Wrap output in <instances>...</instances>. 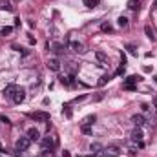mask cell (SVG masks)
<instances>
[{"label": "cell", "mask_w": 157, "mask_h": 157, "mask_svg": "<svg viewBox=\"0 0 157 157\" xmlns=\"http://www.w3.org/2000/svg\"><path fill=\"white\" fill-rule=\"evenodd\" d=\"M154 7H155V9H157V0H155V2H154Z\"/></svg>", "instance_id": "836d02e7"}, {"label": "cell", "mask_w": 157, "mask_h": 157, "mask_svg": "<svg viewBox=\"0 0 157 157\" xmlns=\"http://www.w3.org/2000/svg\"><path fill=\"white\" fill-rule=\"evenodd\" d=\"M139 80H143V77H139V75H130V77L124 79V86H135Z\"/></svg>", "instance_id": "8992f818"}, {"label": "cell", "mask_w": 157, "mask_h": 157, "mask_svg": "<svg viewBox=\"0 0 157 157\" xmlns=\"http://www.w3.org/2000/svg\"><path fill=\"white\" fill-rule=\"evenodd\" d=\"M29 145H31L29 137H20V139H16L15 148H16V152H26V150L29 148Z\"/></svg>", "instance_id": "6da1fadb"}, {"label": "cell", "mask_w": 157, "mask_h": 157, "mask_svg": "<svg viewBox=\"0 0 157 157\" xmlns=\"http://www.w3.org/2000/svg\"><path fill=\"white\" fill-rule=\"evenodd\" d=\"M0 157H2V155H0Z\"/></svg>", "instance_id": "8d00e7d4"}, {"label": "cell", "mask_w": 157, "mask_h": 157, "mask_svg": "<svg viewBox=\"0 0 157 157\" xmlns=\"http://www.w3.org/2000/svg\"><path fill=\"white\" fill-rule=\"evenodd\" d=\"M97 157H102V155H99V154H97Z\"/></svg>", "instance_id": "d590c367"}, {"label": "cell", "mask_w": 157, "mask_h": 157, "mask_svg": "<svg viewBox=\"0 0 157 157\" xmlns=\"http://www.w3.org/2000/svg\"><path fill=\"white\" fill-rule=\"evenodd\" d=\"M66 68H68V73H70V75H75V73L79 71V64H77V62H68Z\"/></svg>", "instance_id": "9a60e30c"}, {"label": "cell", "mask_w": 157, "mask_h": 157, "mask_svg": "<svg viewBox=\"0 0 157 157\" xmlns=\"http://www.w3.org/2000/svg\"><path fill=\"white\" fill-rule=\"evenodd\" d=\"M15 91H16V86H15V84H9V86L4 90V97H11V99H13Z\"/></svg>", "instance_id": "5bb4252c"}, {"label": "cell", "mask_w": 157, "mask_h": 157, "mask_svg": "<svg viewBox=\"0 0 157 157\" xmlns=\"http://www.w3.org/2000/svg\"><path fill=\"white\" fill-rule=\"evenodd\" d=\"M132 123L137 126V128H141V126H145V123H146V119L141 115V113H135V115H132Z\"/></svg>", "instance_id": "52a82bcc"}, {"label": "cell", "mask_w": 157, "mask_h": 157, "mask_svg": "<svg viewBox=\"0 0 157 157\" xmlns=\"http://www.w3.org/2000/svg\"><path fill=\"white\" fill-rule=\"evenodd\" d=\"M24 99H26V90H24V88H16V91H15V95H13V101H15L16 104H20V102H24Z\"/></svg>", "instance_id": "5b68a950"}, {"label": "cell", "mask_w": 157, "mask_h": 157, "mask_svg": "<svg viewBox=\"0 0 157 157\" xmlns=\"http://www.w3.org/2000/svg\"><path fill=\"white\" fill-rule=\"evenodd\" d=\"M0 123H5V124H9L11 121H9V119H7L5 115H0Z\"/></svg>", "instance_id": "f1b7e54d"}, {"label": "cell", "mask_w": 157, "mask_h": 157, "mask_svg": "<svg viewBox=\"0 0 157 157\" xmlns=\"http://www.w3.org/2000/svg\"><path fill=\"white\" fill-rule=\"evenodd\" d=\"M108 80H110V77H108V75H104V77H101V80H99V86H104V84H106Z\"/></svg>", "instance_id": "4316f807"}, {"label": "cell", "mask_w": 157, "mask_h": 157, "mask_svg": "<svg viewBox=\"0 0 157 157\" xmlns=\"http://www.w3.org/2000/svg\"><path fill=\"white\" fill-rule=\"evenodd\" d=\"M82 2H84L86 7H95L97 5V0H82Z\"/></svg>", "instance_id": "484cf974"}, {"label": "cell", "mask_w": 157, "mask_h": 157, "mask_svg": "<svg viewBox=\"0 0 157 157\" xmlns=\"http://www.w3.org/2000/svg\"><path fill=\"white\" fill-rule=\"evenodd\" d=\"M126 49H128V53H130V55H135V57H137V49H135V46H134V44H126Z\"/></svg>", "instance_id": "cb8c5ba5"}, {"label": "cell", "mask_w": 157, "mask_h": 157, "mask_svg": "<svg viewBox=\"0 0 157 157\" xmlns=\"http://www.w3.org/2000/svg\"><path fill=\"white\" fill-rule=\"evenodd\" d=\"M31 119L33 121H40V123H48L49 121V113H46V112H35V113H31Z\"/></svg>", "instance_id": "3957f363"}, {"label": "cell", "mask_w": 157, "mask_h": 157, "mask_svg": "<svg viewBox=\"0 0 157 157\" xmlns=\"http://www.w3.org/2000/svg\"><path fill=\"white\" fill-rule=\"evenodd\" d=\"M62 157H71V155H70V152H66V150H64V152H62Z\"/></svg>", "instance_id": "d6a6232c"}, {"label": "cell", "mask_w": 157, "mask_h": 157, "mask_svg": "<svg viewBox=\"0 0 157 157\" xmlns=\"http://www.w3.org/2000/svg\"><path fill=\"white\" fill-rule=\"evenodd\" d=\"M101 29H102L104 33H113V27H112V24H110V22H104V24L101 26Z\"/></svg>", "instance_id": "ffe728a7"}, {"label": "cell", "mask_w": 157, "mask_h": 157, "mask_svg": "<svg viewBox=\"0 0 157 157\" xmlns=\"http://www.w3.org/2000/svg\"><path fill=\"white\" fill-rule=\"evenodd\" d=\"M48 68H49L51 71H60V62H59V59H49V60H48Z\"/></svg>", "instance_id": "ba28073f"}, {"label": "cell", "mask_w": 157, "mask_h": 157, "mask_svg": "<svg viewBox=\"0 0 157 157\" xmlns=\"http://www.w3.org/2000/svg\"><path fill=\"white\" fill-rule=\"evenodd\" d=\"M95 119H97L95 115H88V117H86V119L82 121V124H88V126H91V124L95 123Z\"/></svg>", "instance_id": "7402d4cb"}, {"label": "cell", "mask_w": 157, "mask_h": 157, "mask_svg": "<svg viewBox=\"0 0 157 157\" xmlns=\"http://www.w3.org/2000/svg\"><path fill=\"white\" fill-rule=\"evenodd\" d=\"M80 132H82V134H86V135H90V134H91V126L82 124V126H80Z\"/></svg>", "instance_id": "d4e9b609"}, {"label": "cell", "mask_w": 157, "mask_h": 157, "mask_svg": "<svg viewBox=\"0 0 157 157\" xmlns=\"http://www.w3.org/2000/svg\"><path fill=\"white\" fill-rule=\"evenodd\" d=\"M27 137H29V141H40V132L37 128H29L27 130Z\"/></svg>", "instance_id": "9c48e42d"}, {"label": "cell", "mask_w": 157, "mask_h": 157, "mask_svg": "<svg viewBox=\"0 0 157 157\" xmlns=\"http://www.w3.org/2000/svg\"><path fill=\"white\" fill-rule=\"evenodd\" d=\"M0 9H5V11H11L13 9V5L7 2V0H0Z\"/></svg>", "instance_id": "d6986e66"}, {"label": "cell", "mask_w": 157, "mask_h": 157, "mask_svg": "<svg viewBox=\"0 0 157 157\" xmlns=\"http://www.w3.org/2000/svg\"><path fill=\"white\" fill-rule=\"evenodd\" d=\"M62 113H64L66 117H71V110H70V106H64V110H62Z\"/></svg>", "instance_id": "83f0119b"}, {"label": "cell", "mask_w": 157, "mask_h": 157, "mask_svg": "<svg viewBox=\"0 0 157 157\" xmlns=\"http://www.w3.org/2000/svg\"><path fill=\"white\" fill-rule=\"evenodd\" d=\"M55 145H57V141H53V137H46V139H42V152L44 154H51L53 152V148H55Z\"/></svg>", "instance_id": "7a4b0ae2"}, {"label": "cell", "mask_w": 157, "mask_h": 157, "mask_svg": "<svg viewBox=\"0 0 157 157\" xmlns=\"http://www.w3.org/2000/svg\"><path fill=\"white\" fill-rule=\"evenodd\" d=\"M141 108H143V112H150V106H148V104H143Z\"/></svg>", "instance_id": "1f68e13d"}, {"label": "cell", "mask_w": 157, "mask_h": 157, "mask_svg": "<svg viewBox=\"0 0 157 157\" xmlns=\"http://www.w3.org/2000/svg\"><path fill=\"white\" fill-rule=\"evenodd\" d=\"M86 99V95H80V97H75V102H79V101H84Z\"/></svg>", "instance_id": "4dcf8cb0"}, {"label": "cell", "mask_w": 157, "mask_h": 157, "mask_svg": "<svg viewBox=\"0 0 157 157\" xmlns=\"http://www.w3.org/2000/svg\"><path fill=\"white\" fill-rule=\"evenodd\" d=\"M70 48H71L73 51H77V53H84V46H82L80 42H77V40H71V42H70Z\"/></svg>", "instance_id": "30bf717a"}, {"label": "cell", "mask_w": 157, "mask_h": 157, "mask_svg": "<svg viewBox=\"0 0 157 157\" xmlns=\"http://www.w3.org/2000/svg\"><path fill=\"white\" fill-rule=\"evenodd\" d=\"M145 33H146V37H148L150 40H155V35H154V31H152L150 26H145Z\"/></svg>", "instance_id": "44dd1931"}, {"label": "cell", "mask_w": 157, "mask_h": 157, "mask_svg": "<svg viewBox=\"0 0 157 157\" xmlns=\"http://www.w3.org/2000/svg\"><path fill=\"white\" fill-rule=\"evenodd\" d=\"M102 150H104V148H102V145H101V143H91V145H90V152H91L93 155L101 154Z\"/></svg>", "instance_id": "4fadbf2b"}, {"label": "cell", "mask_w": 157, "mask_h": 157, "mask_svg": "<svg viewBox=\"0 0 157 157\" xmlns=\"http://www.w3.org/2000/svg\"><path fill=\"white\" fill-rule=\"evenodd\" d=\"M11 33H13V27H11V26H5V27L0 29V35H2V37H9Z\"/></svg>", "instance_id": "e0dca14e"}, {"label": "cell", "mask_w": 157, "mask_h": 157, "mask_svg": "<svg viewBox=\"0 0 157 157\" xmlns=\"http://www.w3.org/2000/svg\"><path fill=\"white\" fill-rule=\"evenodd\" d=\"M119 154H121V148L115 146V145H110L108 148H104V155L106 157H117Z\"/></svg>", "instance_id": "277c9868"}, {"label": "cell", "mask_w": 157, "mask_h": 157, "mask_svg": "<svg viewBox=\"0 0 157 157\" xmlns=\"http://www.w3.org/2000/svg\"><path fill=\"white\" fill-rule=\"evenodd\" d=\"M95 59L101 62V66H104V64L108 62V55H106L104 51H95Z\"/></svg>", "instance_id": "8fae6325"}, {"label": "cell", "mask_w": 157, "mask_h": 157, "mask_svg": "<svg viewBox=\"0 0 157 157\" xmlns=\"http://www.w3.org/2000/svg\"><path fill=\"white\" fill-rule=\"evenodd\" d=\"M139 7H141L139 0H128V9H132V11H139Z\"/></svg>", "instance_id": "2e32d148"}, {"label": "cell", "mask_w": 157, "mask_h": 157, "mask_svg": "<svg viewBox=\"0 0 157 157\" xmlns=\"http://www.w3.org/2000/svg\"><path fill=\"white\" fill-rule=\"evenodd\" d=\"M124 71H126V70H124V66H121V68L117 70V75H124Z\"/></svg>", "instance_id": "f546056e"}, {"label": "cell", "mask_w": 157, "mask_h": 157, "mask_svg": "<svg viewBox=\"0 0 157 157\" xmlns=\"http://www.w3.org/2000/svg\"><path fill=\"white\" fill-rule=\"evenodd\" d=\"M53 51H55L57 55H62V53L66 51V48H64L62 44H53Z\"/></svg>", "instance_id": "ac0fdd59"}, {"label": "cell", "mask_w": 157, "mask_h": 157, "mask_svg": "<svg viewBox=\"0 0 157 157\" xmlns=\"http://www.w3.org/2000/svg\"><path fill=\"white\" fill-rule=\"evenodd\" d=\"M130 139H132L134 143H141V141H143V132H141L139 128H137V130H134V132H132V135H130Z\"/></svg>", "instance_id": "7c38bea8"}, {"label": "cell", "mask_w": 157, "mask_h": 157, "mask_svg": "<svg viewBox=\"0 0 157 157\" xmlns=\"http://www.w3.org/2000/svg\"><path fill=\"white\" fill-rule=\"evenodd\" d=\"M117 24H119L121 27H126V26H128V18H126V16H119V20H117Z\"/></svg>", "instance_id": "603a6c76"}, {"label": "cell", "mask_w": 157, "mask_h": 157, "mask_svg": "<svg viewBox=\"0 0 157 157\" xmlns=\"http://www.w3.org/2000/svg\"><path fill=\"white\" fill-rule=\"evenodd\" d=\"M0 152H4V146H2V145H0Z\"/></svg>", "instance_id": "e575fe53"}]
</instances>
